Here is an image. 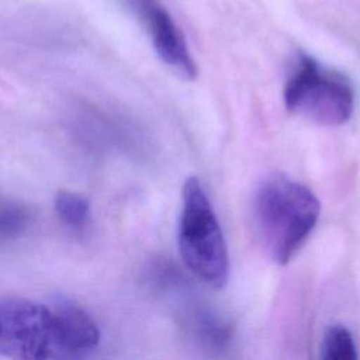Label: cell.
I'll use <instances>...</instances> for the list:
<instances>
[{"instance_id":"1","label":"cell","mask_w":360,"mask_h":360,"mask_svg":"<svg viewBox=\"0 0 360 360\" xmlns=\"http://www.w3.org/2000/svg\"><path fill=\"white\" fill-rule=\"evenodd\" d=\"M319 211V201L308 187L288 176L271 174L253 197L255 236L274 263L285 264L315 228Z\"/></svg>"},{"instance_id":"2","label":"cell","mask_w":360,"mask_h":360,"mask_svg":"<svg viewBox=\"0 0 360 360\" xmlns=\"http://www.w3.org/2000/svg\"><path fill=\"white\" fill-rule=\"evenodd\" d=\"M179 249L187 267L207 285L222 288L228 280L226 243L212 205L197 177L181 190Z\"/></svg>"},{"instance_id":"3","label":"cell","mask_w":360,"mask_h":360,"mask_svg":"<svg viewBox=\"0 0 360 360\" xmlns=\"http://www.w3.org/2000/svg\"><path fill=\"white\" fill-rule=\"evenodd\" d=\"M285 107L315 124L342 125L353 112V90L339 73L302 56L284 87Z\"/></svg>"},{"instance_id":"4","label":"cell","mask_w":360,"mask_h":360,"mask_svg":"<svg viewBox=\"0 0 360 360\" xmlns=\"http://www.w3.org/2000/svg\"><path fill=\"white\" fill-rule=\"evenodd\" d=\"M0 353L13 359L62 357L51 305L0 300Z\"/></svg>"},{"instance_id":"5","label":"cell","mask_w":360,"mask_h":360,"mask_svg":"<svg viewBox=\"0 0 360 360\" xmlns=\"http://www.w3.org/2000/svg\"><path fill=\"white\" fill-rule=\"evenodd\" d=\"M132 6L141 17L160 60L181 77L195 79L197 65L180 28L166 7L159 0H132Z\"/></svg>"},{"instance_id":"6","label":"cell","mask_w":360,"mask_h":360,"mask_svg":"<svg viewBox=\"0 0 360 360\" xmlns=\"http://www.w3.org/2000/svg\"><path fill=\"white\" fill-rule=\"evenodd\" d=\"M49 305L62 357L79 356L97 346L98 326L82 307L69 300H53Z\"/></svg>"},{"instance_id":"7","label":"cell","mask_w":360,"mask_h":360,"mask_svg":"<svg viewBox=\"0 0 360 360\" xmlns=\"http://www.w3.org/2000/svg\"><path fill=\"white\" fill-rule=\"evenodd\" d=\"M319 356L323 360H356L357 350L350 332L342 325L330 326L322 339Z\"/></svg>"},{"instance_id":"8","label":"cell","mask_w":360,"mask_h":360,"mask_svg":"<svg viewBox=\"0 0 360 360\" xmlns=\"http://www.w3.org/2000/svg\"><path fill=\"white\" fill-rule=\"evenodd\" d=\"M55 211L65 225L79 229L89 221L90 204L76 193L60 191L55 198Z\"/></svg>"},{"instance_id":"9","label":"cell","mask_w":360,"mask_h":360,"mask_svg":"<svg viewBox=\"0 0 360 360\" xmlns=\"http://www.w3.org/2000/svg\"><path fill=\"white\" fill-rule=\"evenodd\" d=\"M27 222L25 212L15 205H0V238H10L21 232Z\"/></svg>"}]
</instances>
